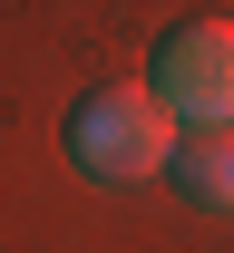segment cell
Returning a JSON list of instances; mask_svg holds the SVG:
<instances>
[{
    "label": "cell",
    "instance_id": "6da1fadb",
    "mask_svg": "<svg viewBox=\"0 0 234 253\" xmlns=\"http://www.w3.org/2000/svg\"><path fill=\"white\" fill-rule=\"evenodd\" d=\"M59 146L68 166L88 175V185H156L176 166V117L156 107L146 88H88V97H68V117H59Z\"/></svg>",
    "mask_w": 234,
    "mask_h": 253
},
{
    "label": "cell",
    "instance_id": "7a4b0ae2",
    "mask_svg": "<svg viewBox=\"0 0 234 253\" xmlns=\"http://www.w3.org/2000/svg\"><path fill=\"white\" fill-rule=\"evenodd\" d=\"M146 97L186 126H234V20H176L146 49Z\"/></svg>",
    "mask_w": 234,
    "mask_h": 253
},
{
    "label": "cell",
    "instance_id": "3957f363",
    "mask_svg": "<svg viewBox=\"0 0 234 253\" xmlns=\"http://www.w3.org/2000/svg\"><path fill=\"white\" fill-rule=\"evenodd\" d=\"M166 185L186 195V205H205V214H234V126H186Z\"/></svg>",
    "mask_w": 234,
    "mask_h": 253
}]
</instances>
